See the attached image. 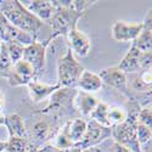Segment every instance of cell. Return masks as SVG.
<instances>
[{
	"label": "cell",
	"mask_w": 152,
	"mask_h": 152,
	"mask_svg": "<svg viewBox=\"0 0 152 152\" xmlns=\"http://www.w3.org/2000/svg\"><path fill=\"white\" fill-rule=\"evenodd\" d=\"M136 137H137V141H139V144H140V146L150 142L151 137H152V128H148V126H146V125L137 123V125H136Z\"/></svg>",
	"instance_id": "cell-28"
},
{
	"label": "cell",
	"mask_w": 152,
	"mask_h": 152,
	"mask_svg": "<svg viewBox=\"0 0 152 152\" xmlns=\"http://www.w3.org/2000/svg\"><path fill=\"white\" fill-rule=\"evenodd\" d=\"M50 145L57 150H60V151H66V150H71L74 147V144L68 135V130H67L66 124L63 125V128L53 137Z\"/></svg>",
	"instance_id": "cell-22"
},
{
	"label": "cell",
	"mask_w": 152,
	"mask_h": 152,
	"mask_svg": "<svg viewBox=\"0 0 152 152\" xmlns=\"http://www.w3.org/2000/svg\"><path fill=\"white\" fill-rule=\"evenodd\" d=\"M97 75L100 77V79L102 80V83H106L107 85L122 91L124 95L129 96V100L132 99V95L129 94V90H128V79H126V74L124 72H122L117 66L100 71V73Z\"/></svg>",
	"instance_id": "cell-10"
},
{
	"label": "cell",
	"mask_w": 152,
	"mask_h": 152,
	"mask_svg": "<svg viewBox=\"0 0 152 152\" xmlns=\"http://www.w3.org/2000/svg\"><path fill=\"white\" fill-rule=\"evenodd\" d=\"M113 147H115V152H133L132 150H129V148H126L125 146H122V145H119V144H113Z\"/></svg>",
	"instance_id": "cell-30"
},
{
	"label": "cell",
	"mask_w": 152,
	"mask_h": 152,
	"mask_svg": "<svg viewBox=\"0 0 152 152\" xmlns=\"http://www.w3.org/2000/svg\"><path fill=\"white\" fill-rule=\"evenodd\" d=\"M7 46V51H9V56H10V60L12 62V65L20 60H22V56H23V49L24 46L18 44V43H7L6 44Z\"/></svg>",
	"instance_id": "cell-27"
},
{
	"label": "cell",
	"mask_w": 152,
	"mask_h": 152,
	"mask_svg": "<svg viewBox=\"0 0 152 152\" xmlns=\"http://www.w3.org/2000/svg\"><path fill=\"white\" fill-rule=\"evenodd\" d=\"M27 88L33 102H40V101L48 99L49 96H51L55 91H57L61 88V85L58 83L55 85H49L39 82H32L27 85Z\"/></svg>",
	"instance_id": "cell-16"
},
{
	"label": "cell",
	"mask_w": 152,
	"mask_h": 152,
	"mask_svg": "<svg viewBox=\"0 0 152 152\" xmlns=\"http://www.w3.org/2000/svg\"><path fill=\"white\" fill-rule=\"evenodd\" d=\"M126 117H128V112L124 108L121 107H110L108 110V122L111 126H115L117 124L123 123Z\"/></svg>",
	"instance_id": "cell-24"
},
{
	"label": "cell",
	"mask_w": 152,
	"mask_h": 152,
	"mask_svg": "<svg viewBox=\"0 0 152 152\" xmlns=\"http://www.w3.org/2000/svg\"><path fill=\"white\" fill-rule=\"evenodd\" d=\"M4 77L7 79V83L11 86H22V85H28L32 82H35L37 74L33 67L27 61L20 60L15 65H12L11 69Z\"/></svg>",
	"instance_id": "cell-6"
},
{
	"label": "cell",
	"mask_w": 152,
	"mask_h": 152,
	"mask_svg": "<svg viewBox=\"0 0 152 152\" xmlns=\"http://www.w3.org/2000/svg\"><path fill=\"white\" fill-rule=\"evenodd\" d=\"M140 57H141V51L136 49L133 44L125 56L122 58L119 65L117 66L122 72L126 73H140L141 67H140Z\"/></svg>",
	"instance_id": "cell-15"
},
{
	"label": "cell",
	"mask_w": 152,
	"mask_h": 152,
	"mask_svg": "<svg viewBox=\"0 0 152 152\" xmlns=\"http://www.w3.org/2000/svg\"><path fill=\"white\" fill-rule=\"evenodd\" d=\"M136 77L144 85L151 88V85H152V80H151L152 79V73H151V71H142L140 73H137Z\"/></svg>",
	"instance_id": "cell-29"
},
{
	"label": "cell",
	"mask_w": 152,
	"mask_h": 152,
	"mask_svg": "<svg viewBox=\"0 0 152 152\" xmlns=\"http://www.w3.org/2000/svg\"><path fill=\"white\" fill-rule=\"evenodd\" d=\"M6 147H7V141H1L0 140V152L6 151Z\"/></svg>",
	"instance_id": "cell-32"
},
{
	"label": "cell",
	"mask_w": 152,
	"mask_h": 152,
	"mask_svg": "<svg viewBox=\"0 0 152 152\" xmlns=\"http://www.w3.org/2000/svg\"><path fill=\"white\" fill-rule=\"evenodd\" d=\"M152 17H151V9L148 10L147 15L142 22V29L136 39L132 43L136 49L141 53H151L152 51Z\"/></svg>",
	"instance_id": "cell-13"
},
{
	"label": "cell",
	"mask_w": 152,
	"mask_h": 152,
	"mask_svg": "<svg viewBox=\"0 0 152 152\" xmlns=\"http://www.w3.org/2000/svg\"><path fill=\"white\" fill-rule=\"evenodd\" d=\"M83 15V12H78L68 6H55L54 15L48 22L50 28L48 40L50 42L60 35H67L71 29L77 28V22Z\"/></svg>",
	"instance_id": "cell-3"
},
{
	"label": "cell",
	"mask_w": 152,
	"mask_h": 152,
	"mask_svg": "<svg viewBox=\"0 0 152 152\" xmlns=\"http://www.w3.org/2000/svg\"><path fill=\"white\" fill-rule=\"evenodd\" d=\"M80 152H102V151H100V150H97L95 147H91V148H86V150L80 151Z\"/></svg>",
	"instance_id": "cell-33"
},
{
	"label": "cell",
	"mask_w": 152,
	"mask_h": 152,
	"mask_svg": "<svg viewBox=\"0 0 152 152\" xmlns=\"http://www.w3.org/2000/svg\"><path fill=\"white\" fill-rule=\"evenodd\" d=\"M83 71L84 68L68 48L66 55L61 57L57 62V83L61 85V88L77 86Z\"/></svg>",
	"instance_id": "cell-4"
},
{
	"label": "cell",
	"mask_w": 152,
	"mask_h": 152,
	"mask_svg": "<svg viewBox=\"0 0 152 152\" xmlns=\"http://www.w3.org/2000/svg\"><path fill=\"white\" fill-rule=\"evenodd\" d=\"M4 116L3 115H0V125H4Z\"/></svg>",
	"instance_id": "cell-34"
},
{
	"label": "cell",
	"mask_w": 152,
	"mask_h": 152,
	"mask_svg": "<svg viewBox=\"0 0 152 152\" xmlns=\"http://www.w3.org/2000/svg\"><path fill=\"white\" fill-rule=\"evenodd\" d=\"M139 110H140V106L132 107V111L128 112V117H126V119L123 123L112 126V137L115 142L122 146H125L133 152H142L141 146L136 137Z\"/></svg>",
	"instance_id": "cell-2"
},
{
	"label": "cell",
	"mask_w": 152,
	"mask_h": 152,
	"mask_svg": "<svg viewBox=\"0 0 152 152\" xmlns=\"http://www.w3.org/2000/svg\"><path fill=\"white\" fill-rule=\"evenodd\" d=\"M11 67H12V62L9 56L6 43L1 42V48H0V73H3V75H5L11 69Z\"/></svg>",
	"instance_id": "cell-25"
},
{
	"label": "cell",
	"mask_w": 152,
	"mask_h": 152,
	"mask_svg": "<svg viewBox=\"0 0 152 152\" xmlns=\"http://www.w3.org/2000/svg\"><path fill=\"white\" fill-rule=\"evenodd\" d=\"M21 4L44 23H48L55 12V6L49 0H26L21 1Z\"/></svg>",
	"instance_id": "cell-12"
},
{
	"label": "cell",
	"mask_w": 152,
	"mask_h": 152,
	"mask_svg": "<svg viewBox=\"0 0 152 152\" xmlns=\"http://www.w3.org/2000/svg\"><path fill=\"white\" fill-rule=\"evenodd\" d=\"M4 125L9 132L10 137H24L29 139L23 118L20 115H9L4 118Z\"/></svg>",
	"instance_id": "cell-17"
},
{
	"label": "cell",
	"mask_w": 152,
	"mask_h": 152,
	"mask_svg": "<svg viewBox=\"0 0 152 152\" xmlns=\"http://www.w3.org/2000/svg\"><path fill=\"white\" fill-rule=\"evenodd\" d=\"M0 48H1V42H0Z\"/></svg>",
	"instance_id": "cell-35"
},
{
	"label": "cell",
	"mask_w": 152,
	"mask_h": 152,
	"mask_svg": "<svg viewBox=\"0 0 152 152\" xmlns=\"http://www.w3.org/2000/svg\"><path fill=\"white\" fill-rule=\"evenodd\" d=\"M66 125H67V130H68V135L71 137V140L73 141L74 145L78 144L86 132L88 122L83 118H75L73 121H68Z\"/></svg>",
	"instance_id": "cell-20"
},
{
	"label": "cell",
	"mask_w": 152,
	"mask_h": 152,
	"mask_svg": "<svg viewBox=\"0 0 152 152\" xmlns=\"http://www.w3.org/2000/svg\"><path fill=\"white\" fill-rule=\"evenodd\" d=\"M0 14L14 27L35 38H38L43 28L49 27L46 23L32 15L20 0H0Z\"/></svg>",
	"instance_id": "cell-1"
},
{
	"label": "cell",
	"mask_w": 152,
	"mask_h": 152,
	"mask_svg": "<svg viewBox=\"0 0 152 152\" xmlns=\"http://www.w3.org/2000/svg\"><path fill=\"white\" fill-rule=\"evenodd\" d=\"M102 84H104L102 80L100 79V77L96 73H93V72L88 71V69H84L83 73L80 74V77H79L77 86L80 88L82 91H84V93L93 94V93L99 91L101 88H102Z\"/></svg>",
	"instance_id": "cell-18"
},
{
	"label": "cell",
	"mask_w": 152,
	"mask_h": 152,
	"mask_svg": "<svg viewBox=\"0 0 152 152\" xmlns=\"http://www.w3.org/2000/svg\"><path fill=\"white\" fill-rule=\"evenodd\" d=\"M142 29L141 23H132L126 21H116L112 26V38L119 43L134 42Z\"/></svg>",
	"instance_id": "cell-9"
},
{
	"label": "cell",
	"mask_w": 152,
	"mask_h": 152,
	"mask_svg": "<svg viewBox=\"0 0 152 152\" xmlns=\"http://www.w3.org/2000/svg\"><path fill=\"white\" fill-rule=\"evenodd\" d=\"M4 105H5V97H4V94L3 93H0V112L3 111Z\"/></svg>",
	"instance_id": "cell-31"
},
{
	"label": "cell",
	"mask_w": 152,
	"mask_h": 152,
	"mask_svg": "<svg viewBox=\"0 0 152 152\" xmlns=\"http://www.w3.org/2000/svg\"><path fill=\"white\" fill-rule=\"evenodd\" d=\"M99 104V99L95 97L93 94L84 93L82 90H77L74 99H73V107L77 110L82 116H90L91 112Z\"/></svg>",
	"instance_id": "cell-14"
},
{
	"label": "cell",
	"mask_w": 152,
	"mask_h": 152,
	"mask_svg": "<svg viewBox=\"0 0 152 152\" xmlns=\"http://www.w3.org/2000/svg\"><path fill=\"white\" fill-rule=\"evenodd\" d=\"M53 135V126L51 123L46 119H40L37 122L33 128H32V139L31 140L35 146H39L44 144L45 141L50 140V137Z\"/></svg>",
	"instance_id": "cell-19"
},
{
	"label": "cell",
	"mask_w": 152,
	"mask_h": 152,
	"mask_svg": "<svg viewBox=\"0 0 152 152\" xmlns=\"http://www.w3.org/2000/svg\"><path fill=\"white\" fill-rule=\"evenodd\" d=\"M137 123L146 125L148 128H152V110H151V102L146 104L142 108L137 112Z\"/></svg>",
	"instance_id": "cell-26"
},
{
	"label": "cell",
	"mask_w": 152,
	"mask_h": 152,
	"mask_svg": "<svg viewBox=\"0 0 152 152\" xmlns=\"http://www.w3.org/2000/svg\"><path fill=\"white\" fill-rule=\"evenodd\" d=\"M50 42L45 39L43 43L34 42L31 45L24 46L23 49V56L22 60L27 61L33 67L37 78L43 73L45 68V54H46V46Z\"/></svg>",
	"instance_id": "cell-7"
},
{
	"label": "cell",
	"mask_w": 152,
	"mask_h": 152,
	"mask_svg": "<svg viewBox=\"0 0 152 152\" xmlns=\"http://www.w3.org/2000/svg\"><path fill=\"white\" fill-rule=\"evenodd\" d=\"M108 110H110V106L106 104V102H102V101H99L97 106L95 107V110L91 112V119L95 121L96 123L104 125V126H108V128H112L110 125V122H108Z\"/></svg>",
	"instance_id": "cell-23"
},
{
	"label": "cell",
	"mask_w": 152,
	"mask_h": 152,
	"mask_svg": "<svg viewBox=\"0 0 152 152\" xmlns=\"http://www.w3.org/2000/svg\"><path fill=\"white\" fill-rule=\"evenodd\" d=\"M112 136V128L108 126H104L99 123H96L95 121H90L88 122V126H86V132L83 136V139L75 144L73 148H77L79 151H84L86 148H91L95 147L96 145H99L100 142H102L106 139Z\"/></svg>",
	"instance_id": "cell-5"
},
{
	"label": "cell",
	"mask_w": 152,
	"mask_h": 152,
	"mask_svg": "<svg viewBox=\"0 0 152 152\" xmlns=\"http://www.w3.org/2000/svg\"><path fill=\"white\" fill-rule=\"evenodd\" d=\"M6 152H40L31 139L24 137H10L7 140Z\"/></svg>",
	"instance_id": "cell-21"
},
{
	"label": "cell",
	"mask_w": 152,
	"mask_h": 152,
	"mask_svg": "<svg viewBox=\"0 0 152 152\" xmlns=\"http://www.w3.org/2000/svg\"><path fill=\"white\" fill-rule=\"evenodd\" d=\"M0 42L6 43V44L7 43H18L23 46H27V45H31L32 43L37 42V38L14 27L0 14Z\"/></svg>",
	"instance_id": "cell-8"
},
{
	"label": "cell",
	"mask_w": 152,
	"mask_h": 152,
	"mask_svg": "<svg viewBox=\"0 0 152 152\" xmlns=\"http://www.w3.org/2000/svg\"><path fill=\"white\" fill-rule=\"evenodd\" d=\"M66 37L68 42V48L71 49L74 56L85 57L89 55L91 50V42L86 37V34L80 32L78 28H74L71 29Z\"/></svg>",
	"instance_id": "cell-11"
}]
</instances>
